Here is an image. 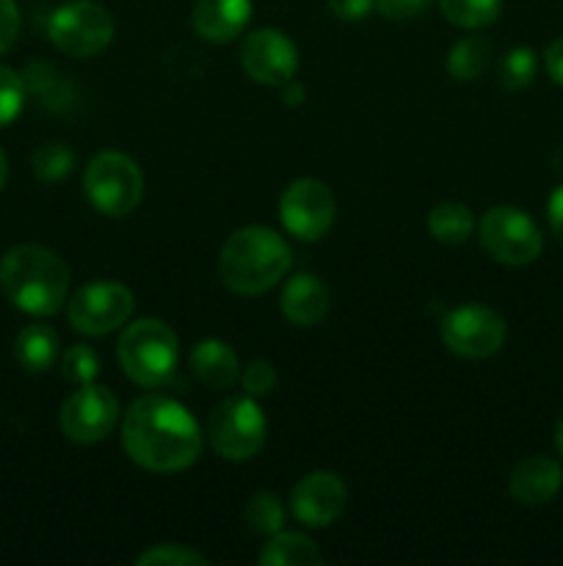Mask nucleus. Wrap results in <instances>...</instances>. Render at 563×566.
<instances>
[{
  "label": "nucleus",
  "instance_id": "11",
  "mask_svg": "<svg viewBox=\"0 0 563 566\" xmlns=\"http://www.w3.org/2000/svg\"><path fill=\"white\" fill-rule=\"evenodd\" d=\"M334 193L315 177H301V180L290 182L279 199L282 227L304 243L320 241L334 224Z\"/></svg>",
  "mask_w": 563,
  "mask_h": 566
},
{
  "label": "nucleus",
  "instance_id": "24",
  "mask_svg": "<svg viewBox=\"0 0 563 566\" xmlns=\"http://www.w3.org/2000/svg\"><path fill=\"white\" fill-rule=\"evenodd\" d=\"M243 520H246L248 531H254V534L274 536L285 525V506H282L274 492H257L243 509Z\"/></svg>",
  "mask_w": 563,
  "mask_h": 566
},
{
  "label": "nucleus",
  "instance_id": "28",
  "mask_svg": "<svg viewBox=\"0 0 563 566\" xmlns=\"http://www.w3.org/2000/svg\"><path fill=\"white\" fill-rule=\"evenodd\" d=\"M25 81L11 66L0 64V127L11 125L25 105Z\"/></svg>",
  "mask_w": 563,
  "mask_h": 566
},
{
  "label": "nucleus",
  "instance_id": "2",
  "mask_svg": "<svg viewBox=\"0 0 563 566\" xmlns=\"http://www.w3.org/2000/svg\"><path fill=\"white\" fill-rule=\"evenodd\" d=\"M70 265L36 243H22L0 258V291L20 313L55 315L70 296Z\"/></svg>",
  "mask_w": 563,
  "mask_h": 566
},
{
  "label": "nucleus",
  "instance_id": "32",
  "mask_svg": "<svg viewBox=\"0 0 563 566\" xmlns=\"http://www.w3.org/2000/svg\"><path fill=\"white\" fill-rule=\"evenodd\" d=\"M20 36V9L17 0H0V55L11 50Z\"/></svg>",
  "mask_w": 563,
  "mask_h": 566
},
{
  "label": "nucleus",
  "instance_id": "16",
  "mask_svg": "<svg viewBox=\"0 0 563 566\" xmlns=\"http://www.w3.org/2000/svg\"><path fill=\"white\" fill-rule=\"evenodd\" d=\"M279 307L293 326H318L329 313V287L320 276L304 271L285 282Z\"/></svg>",
  "mask_w": 563,
  "mask_h": 566
},
{
  "label": "nucleus",
  "instance_id": "5",
  "mask_svg": "<svg viewBox=\"0 0 563 566\" xmlns=\"http://www.w3.org/2000/svg\"><path fill=\"white\" fill-rule=\"evenodd\" d=\"M83 191L97 213L121 219L141 205L144 175L130 155L105 149L88 160L83 171Z\"/></svg>",
  "mask_w": 563,
  "mask_h": 566
},
{
  "label": "nucleus",
  "instance_id": "18",
  "mask_svg": "<svg viewBox=\"0 0 563 566\" xmlns=\"http://www.w3.org/2000/svg\"><path fill=\"white\" fill-rule=\"evenodd\" d=\"M191 370L210 390H226L241 379V359L230 343L208 337V340L193 346Z\"/></svg>",
  "mask_w": 563,
  "mask_h": 566
},
{
  "label": "nucleus",
  "instance_id": "9",
  "mask_svg": "<svg viewBox=\"0 0 563 566\" xmlns=\"http://www.w3.org/2000/svg\"><path fill=\"white\" fill-rule=\"evenodd\" d=\"M447 352L461 359H486L506 343V318L484 304H461L445 313L439 324Z\"/></svg>",
  "mask_w": 563,
  "mask_h": 566
},
{
  "label": "nucleus",
  "instance_id": "30",
  "mask_svg": "<svg viewBox=\"0 0 563 566\" xmlns=\"http://www.w3.org/2000/svg\"><path fill=\"white\" fill-rule=\"evenodd\" d=\"M241 387L246 390V396L263 398L268 396L276 387V368L268 359H254L252 365L241 370Z\"/></svg>",
  "mask_w": 563,
  "mask_h": 566
},
{
  "label": "nucleus",
  "instance_id": "33",
  "mask_svg": "<svg viewBox=\"0 0 563 566\" xmlns=\"http://www.w3.org/2000/svg\"><path fill=\"white\" fill-rule=\"evenodd\" d=\"M329 9L337 20L362 22L375 9V0H329Z\"/></svg>",
  "mask_w": 563,
  "mask_h": 566
},
{
  "label": "nucleus",
  "instance_id": "8",
  "mask_svg": "<svg viewBox=\"0 0 563 566\" xmlns=\"http://www.w3.org/2000/svg\"><path fill=\"white\" fill-rule=\"evenodd\" d=\"M480 243L502 265H528L541 254L544 238L535 221L513 205H497L480 219Z\"/></svg>",
  "mask_w": 563,
  "mask_h": 566
},
{
  "label": "nucleus",
  "instance_id": "4",
  "mask_svg": "<svg viewBox=\"0 0 563 566\" xmlns=\"http://www.w3.org/2000/svg\"><path fill=\"white\" fill-rule=\"evenodd\" d=\"M119 365L132 385L144 390L166 387L174 381L180 340L174 329L160 318H141L127 326L119 337Z\"/></svg>",
  "mask_w": 563,
  "mask_h": 566
},
{
  "label": "nucleus",
  "instance_id": "25",
  "mask_svg": "<svg viewBox=\"0 0 563 566\" xmlns=\"http://www.w3.org/2000/svg\"><path fill=\"white\" fill-rule=\"evenodd\" d=\"M535 72H539V59L530 48H513L497 64V77H500V86L508 92H522L530 83L535 81Z\"/></svg>",
  "mask_w": 563,
  "mask_h": 566
},
{
  "label": "nucleus",
  "instance_id": "21",
  "mask_svg": "<svg viewBox=\"0 0 563 566\" xmlns=\"http://www.w3.org/2000/svg\"><path fill=\"white\" fill-rule=\"evenodd\" d=\"M475 227L478 224H475L472 210L461 202H439L428 213L431 238L445 243V247H461V243H467L472 238Z\"/></svg>",
  "mask_w": 563,
  "mask_h": 566
},
{
  "label": "nucleus",
  "instance_id": "34",
  "mask_svg": "<svg viewBox=\"0 0 563 566\" xmlns=\"http://www.w3.org/2000/svg\"><path fill=\"white\" fill-rule=\"evenodd\" d=\"M546 219H550V230L557 241L563 243V186H557L550 193V202H546Z\"/></svg>",
  "mask_w": 563,
  "mask_h": 566
},
{
  "label": "nucleus",
  "instance_id": "1",
  "mask_svg": "<svg viewBox=\"0 0 563 566\" xmlns=\"http://www.w3.org/2000/svg\"><path fill=\"white\" fill-rule=\"evenodd\" d=\"M202 429L169 396H141L121 420V448L149 473H180L202 457Z\"/></svg>",
  "mask_w": 563,
  "mask_h": 566
},
{
  "label": "nucleus",
  "instance_id": "12",
  "mask_svg": "<svg viewBox=\"0 0 563 566\" xmlns=\"http://www.w3.org/2000/svg\"><path fill=\"white\" fill-rule=\"evenodd\" d=\"M119 420V398L103 385H81L59 412L61 434L75 446H97Z\"/></svg>",
  "mask_w": 563,
  "mask_h": 566
},
{
  "label": "nucleus",
  "instance_id": "35",
  "mask_svg": "<svg viewBox=\"0 0 563 566\" xmlns=\"http://www.w3.org/2000/svg\"><path fill=\"white\" fill-rule=\"evenodd\" d=\"M544 64H546V75H550L557 86H563V36L555 39V42L546 48Z\"/></svg>",
  "mask_w": 563,
  "mask_h": 566
},
{
  "label": "nucleus",
  "instance_id": "3",
  "mask_svg": "<svg viewBox=\"0 0 563 566\" xmlns=\"http://www.w3.org/2000/svg\"><path fill=\"white\" fill-rule=\"evenodd\" d=\"M293 265L290 243L268 227H243L226 238L219 274L237 296H259L279 285Z\"/></svg>",
  "mask_w": 563,
  "mask_h": 566
},
{
  "label": "nucleus",
  "instance_id": "37",
  "mask_svg": "<svg viewBox=\"0 0 563 566\" xmlns=\"http://www.w3.org/2000/svg\"><path fill=\"white\" fill-rule=\"evenodd\" d=\"M6 180H9V158H6V153L0 149V191H3Z\"/></svg>",
  "mask_w": 563,
  "mask_h": 566
},
{
  "label": "nucleus",
  "instance_id": "14",
  "mask_svg": "<svg viewBox=\"0 0 563 566\" xmlns=\"http://www.w3.org/2000/svg\"><path fill=\"white\" fill-rule=\"evenodd\" d=\"M293 517L307 528H326L337 523L348 506V490L340 475L329 470H315L304 475L290 495Z\"/></svg>",
  "mask_w": 563,
  "mask_h": 566
},
{
  "label": "nucleus",
  "instance_id": "36",
  "mask_svg": "<svg viewBox=\"0 0 563 566\" xmlns=\"http://www.w3.org/2000/svg\"><path fill=\"white\" fill-rule=\"evenodd\" d=\"M282 97H285V103L290 105V108H296V105H301L304 99H307V88L296 81H287L285 86H282Z\"/></svg>",
  "mask_w": 563,
  "mask_h": 566
},
{
  "label": "nucleus",
  "instance_id": "31",
  "mask_svg": "<svg viewBox=\"0 0 563 566\" xmlns=\"http://www.w3.org/2000/svg\"><path fill=\"white\" fill-rule=\"evenodd\" d=\"M431 6V0H375V11L386 20H414Z\"/></svg>",
  "mask_w": 563,
  "mask_h": 566
},
{
  "label": "nucleus",
  "instance_id": "27",
  "mask_svg": "<svg viewBox=\"0 0 563 566\" xmlns=\"http://www.w3.org/2000/svg\"><path fill=\"white\" fill-rule=\"evenodd\" d=\"M61 374L72 385H92L99 374V357L92 346H70L61 357Z\"/></svg>",
  "mask_w": 563,
  "mask_h": 566
},
{
  "label": "nucleus",
  "instance_id": "15",
  "mask_svg": "<svg viewBox=\"0 0 563 566\" xmlns=\"http://www.w3.org/2000/svg\"><path fill=\"white\" fill-rule=\"evenodd\" d=\"M252 20V0H196L191 28L210 44H230L246 31Z\"/></svg>",
  "mask_w": 563,
  "mask_h": 566
},
{
  "label": "nucleus",
  "instance_id": "7",
  "mask_svg": "<svg viewBox=\"0 0 563 566\" xmlns=\"http://www.w3.org/2000/svg\"><path fill=\"white\" fill-rule=\"evenodd\" d=\"M114 17L94 0H72L59 6L47 22L50 42L72 59H92L114 42Z\"/></svg>",
  "mask_w": 563,
  "mask_h": 566
},
{
  "label": "nucleus",
  "instance_id": "13",
  "mask_svg": "<svg viewBox=\"0 0 563 566\" xmlns=\"http://www.w3.org/2000/svg\"><path fill=\"white\" fill-rule=\"evenodd\" d=\"M241 66L254 83L285 86L298 72V50L287 33L257 28L241 44Z\"/></svg>",
  "mask_w": 563,
  "mask_h": 566
},
{
  "label": "nucleus",
  "instance_id": "23",
  "mask_svg": "<svg viewBox=\"0 0 563 566\" xmlns=\"http://www.w3.org/2000/svg\"><path fill=\"white\" fill-rule=\"evenodd\" d=\"M442 14L458 28H486L500 17L506 0H436Z\"/></svg>",
  "mask_w": 563,
  "mask_h": 566
},
{
  "label": "nucleus",
  "instance_id": "6",
  "mask_svg": "<svg viewBox=\"0 0 563 566\" xmlns=\"http://www.w3.org/2000/svg\"><path fill=\"white\" fill-rule=\"evenodd\" d=\"M268 423L252 396L226 398L210 412L208 440L226 462H248L265 446Z\"/></svg>",
  "mask_w": 563,
  "mask_h": 566
},
{
  "label": "nucleus",
  "instance_id": "22",
  "mask_svg": "<svg viewBox=\"0 0 563 566\" xmlns=\"http://www.w3.org/2000/svg\"><path fill=\"white\" fill-rule=\"evenodd\" d=\"M491 61V44L484 36H464L447 53V72L453 81L472 83L486 72Z\"/></svg>",
  "mask_w": 563,
  "mask_h": 566
},
{
  "label": "nucleus",
  "instance_id": "20",
  "mask_svg": "<svg viewBox=\"0 0 563 566\" xmlns=\"http://www.w3.org/2000/svg\"><path fill=\"white\" fill-rule=\"evenodd\" d=\"M257 562L263 566H318L323 564V553L309 536L279 531L259 551Z\"/></svg>",
  "mask_w": 563,
  "mask_h": 566
},
{
  "label": "nucleus",
  "instance_id": "10",
  "mask_svg": "<svg viewBox=\"0 0 563 566\" xmlns=\"http://www.w3.org/2000/svg\"><path fill=\"white\" fill-rule=\"evenodd\" d=\"M72 329L86 337H103L127 324L132 315V293L121 282H88L66 302Z\"/></svg>",
  "mask_w": 563,
  "mask_h": 566
},
{
  "label": "nucleus",
  "instance_id": "19",
  "mask_svg": "<svg viewBox=\"0 0 563 566\" xmlns=\"http://www.w3.org/2000/svg\"><path fill=\"white\" fill-rule=\"evenodd\" d=\"M61 343L47 324H28L14 340V357L28 374H47L59 363Z\"/></svg>",
  "mask_w": 563,
  "mask_h": 566
},
{
  "label": "nucleus",
  "instance_id": "29",
  "mask_svg": "<svg viewBox=\"0 0 563 566\" xmlns=\"http://www.w3.org/2000/svg\"><path fill=\"white\" fill-rule=\"evenodd\" d=\"M138 566H149V564H163V566H204L208 564V558L202 556V553L191 551V547L185 545H155L149 547V551H144L141 556L136 558Z\"/></svg>",
  "mask_w": 563,
  "mask_h": 566
},
{
  "label": "nucleus",
  "instance_id": "17",
  "mask_svg": "<svg viewBox=\"0 0 563 566\" xmlns=\"http://www.w3.org/2000/svg\"><path fill=\"white\" fill-rule=\"evenodd\" d=\"M563 486V468L550 457H530L513 468L508 490L524 506L550 503Z\"/></svg>",
  "mask_w": 563,
  "mask_h": 566
},
{
  "label": "nucleus",
  "instance_id": "26",
  "mask_svg": "<svg viewBox=\"0 0 563 566\" xmlns=\"http://www.w3.org/2000/svg\"><path fill=\"white\" fill-rule=\"evenodd\" d=\"M31 166H33V175L44 182H59L64 177L72 175L75 169V153L72 147L61 142H50L42 144L36 153L31 155Z\"/></svg>",
  "mask_w": 563,
  "mask_h": 566
},
{
  "label": "nucleus",
  "instance_id": "38",
  "mask_svg": "<svg viewBox=\"0 0 563 566\" xmlns=\"http://www.w3.org/2000/svg\"><path fill=\"white\" fill-rule=\"evenodd\" d=\"M555 446H557V453L563 457V418H561V423H557V429H555Z\"/></svg>",
  "mask_w": 563,
  "mask_h": 566
}]
</instances>
